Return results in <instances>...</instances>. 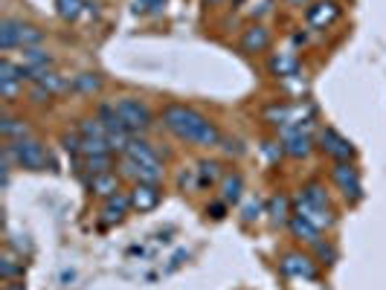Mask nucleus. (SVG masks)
Masks as SVG:
<instances>
[{
	"label": "nucleus",
	"mask_w": 386,
	"mask_h": 290,
	"mask_svg": "<svg viewBox=\"0 0 386 290\" xmlns=\"http://www.w3.org/2000/svg\"><path fill=\"white\" fill-rule=\"evenodd\" d=\"M82 143H85L82 133H64L62 137V145L67 148V154H82Z\"/></svg>",
	"instance_id": "nucleus-33"
},
{
	"label": "nucleus",
	"mask_w": 386,
	"mask_h": 290,
	"mask_svg": "<svg viewBox=\"0 0 386 290\" xmlns=\"http://www.w3.org/2000/svg\"><path fill=\"white\" fill-rule=\"evenodd\" d=\"M270 215H273V221L276 224H282V221H287V198H273L270 201Z\"/></svg>",
	"instance_id": "nucleus-31"
},
{
	"label": "nucleus",
	"mask_w": 386,
	"mask_h": 290,
	"mask_svg": "<svg viewBox=\"0 0 386 290\" xmlns=\"http://www.w3.org/2000/svg\"><path fill=\"white\" fill-rule=\"evenodd\" d=\"M337 15H340V9L331 3V0H320V3L308 6V12H305L308 24H311L314 29H325V27H331V24L337 21Z\"/></svg>",
	"instance_id": "nucleus-9"
},
{
	"label": "nucleus",
	"mask_w": 386,
	"mask_h": 290,
	"mask_svg": "<svg viewBox=\"0 0 386 290\" xmlns=\"http://www.w3.org/2000/svg\"><path fill=\"white\" fill-rule=\"evenodd\" d=\"M163 125L175 133L178 140L183 143H192V145H218L221 143V133L218 128L212 125L203 113H198L195 108H189V105H178V102H171L163 108Z\"/></svg>",
	"instance_id": "nucleus-1"
},
{
	"label": "nucleus",
	"mask_w": 386,
	"mask_h": 290,
	"mask_svg": "<svg viewBox=\"0 0 386 290\" xmlns=\"http://www.w3.org/2000/svg\"><path fill=\"white\" fill-rule=\"evenodd\" d=\"M299 195L305 198V201H311V203H320V206H328V201H325V191H322V186H317V183H308Z\"/></svg>",
	"instance_id": "nucleus-30"
},
{
	"label": "nucleus",
	"mask_w": 386,
	"mask_h": 290,
	"mask_svg": "<svg viewBox=\"0 0 386 290\" xmlns=\"http://www.w3.org/2000/svg\"><path fill=\"white\" fill-rule=\"evenodd\" d=\"M218 180H224V171H221V163L215 160H201L198 163V186H215Z\"/></svg>",
	"instance_id": "nucleus-19"
},
{
	"label": "nucleus",
	"mask_w": 386,
	"mask_h": 290,
	"mask_svg": "<svg viewBox=\"0 0 386 290\" xmlns=\"http://www.w3.org/2000/svg\"><path fill=\"white\" fill-rule=\"evenodd\" d=\"M21 85L24 82H12V79H0V93H3L6 102H15L17 93H21Z\"/></svg>",
	"instance_id": "nucleus-32"
},
{
	"label": "nucleus",
	"mask_w": 386,
	"mask_h": 290,
	"mask_svg": "<svg viewBox=\"0 0 386 290\" xmlns=\"http://www.w3.org/2000/svg\"><path fill=\"white\" fill-rule=\"evenodd\" d=\"M87 186H90V191L93 195H102V198H110V195H117L120 191V177L117 174H96V177H90L87 180Z\"/></svg>",
	"instance_id": "nucleus-16"
},
{
	"label": "nucleus",
	"mask_w": 386,
	"mask_h": 290,
	"mask_svg": "<svg viewBox=\"0 0 386 290\" xmlns=\"http://www.w3.org/2000/svg\"><path fill=\"white\" fill-rule=\"evenodd\" d=\"M270 70H273L276 75H296L299 64L294 55H273L270 58Z\"/></svg>",
	"instance_id": "nucleus-23"
},
{
	"label": "nucleus",
	"mask_w": 386,
	"mask_h": 290,
	"mask_svg": "<svg viewBox=\"0 0 386 290\" xmlns=\"http://www.w3.org/2000/svg\"><path fill=\"white\" fill-rule=\"evenodd\" d=\"M270 47V32L264 29V27H250V29H244V35H241V50L244 52H264Z\"/></svg>",
	"instance_id": "nucleus-13"
},
{
	"label": "nucleus",
	"mask_w": 386,
	"mask_h": 290,
	"mask_svg": "<svg viewBox=\"0 0 386 290\" xmlns=\"http://www.w3.org/2000/svg\"><path fill=\"white\" fill-rule=\"evenodd\" d=\"M113 105H117V110H120V116H122V122H125V128H128L131 133H143V131L151 128L154 116H151V110H148L140 99H117Z\"/></svg>",
	"instance_id": "nucleus-3"
},
{
	"label": "nucleus",
	"mask_w": 386,
	"mask_h": 290,
	"mask_svg": "<svg viewBox=\"0 0 386 290\" xmlns=\"http://www.w3.org/2000/svg\"><path fill=\"white\" fill-rule=\"evenodd\" d=\"M320 143H322V151L328 154V157H334L337 163H345L355 154V145L343 137V133H337L334 128H325L320 133Z\"/></svg>",
	"instance_id": "nucleus-5"
},
{
	"label": "nucleus",
	"mask_w": 386,
	"mask_h": 290,
	"mask_svg": "<svg viewBox=\"0 0 386 290\" xmlns=\"http://www.w3.org/2000/svg\"><path fill=\"white\" fill-rule=\"evenodd\" d=\"M0 133L6 137V143H17V140H29L32 131L24 119H12V116H3L0 119Z\"/></svg>",
	"instance_id": "nucleus-14"
},
{
	"label": "nucleus",
	"mask_w": 386,
	"mask_h": 290,
	"mask_svg": "<svg viewBox=\"0 0 386 290\" xmlns=\"http://www.w3.org/2000/svg\"><path fill=\"white\" fill-rule=\"evenodd\" d=\"M331 177L337 180V186L345 191V198H360V177H357V168L349 163H337L331 168Z\"/></svg>",
	"instance_id": "nucleus-7"
},
{
	"label": "nucleus",
	"mask_w": 386,
	"mask_h": 290,
	"mask_svg": "<svg viewBox=\"0 0 386 290\" xmlns=\"http://www.w3.org/2000/svg\"><path fill=\"white\" fill-rule=\"evenodd\" d=\"M24 61H27V67H29V70H38V67H52V55H50V52H44L41 47H29V50H24Z\"/></svg>",
	"instance_id": "nucleus-22"
},
{
	"label": "nucleus",
	"mask_w": 386,
	"mask_h": 290,
	"mask_svg": "<svg viewBox=\"0 0 386 290\" xmlns=\"http://www.w3.org/2000/svg\"><path fill=\"white\" fill-rule=\"evenodd\" d=\"M287 3H291V6H305L308 0H287Z\"/></svg>",
	"instance_id": "nucleus-37"
},
{
	"label": "nucleus",
	"mask_w": 386,
	"mask_h": 290,
	"mask_svg": "<svg viewBox=\"0 0 386 290\" xmlns=\"http://www.w3.org/2000/svg\"><path fill=\"white\" fill-rule=\"evenodd\" d=\"M85 168L90 171V177L108 174L110 171V154H90V157H85Z\"/></svg>",
	"instance_id": "nucleus-27"
},
{
	"label": "nucleus",
	"mask_w": 386,
	"mask_h": 290,
	"mask_svg": "<svg viewBox=\"0 0 386 290\" xmlns=\"http://www.w3.org/2000/svg\"><path fill=\"white\" fill-rule=\"evenodd\" d=\"M287 224H291V232H294L296 238H302V241H308V244H320V229H317L314 224H308V221L299 218V215H294Z\"/></svg>",
	"instance_id": "nucleus-20"
},
{
	"label": "nucleus",
	"mask_w": 386,
	"mask_h": 290,
	"mask_svg": "<svg viewBox=\"0 0 386 290\" xmlns=\"http://www.w3.org/2000/svg\"><path fill=\"white\" fill-rule=\"evenodd\" d=\"M282 151L291 154V157H308L311 154V137L302 131V125L282 128Z\"/></svg>",
	"instance_id": "nucleus-4"
},
{
	"label": "nucleus",
	"mask_w": 386,
	"mask_h": 290,
	"mask_svg": "<svg viewBox=\"0 0 386 290\" xmlns=\"http://www.w3.org/2000/svg\"><path fill=\"white\" fill-rule=\"evenodd\" d=\"M253 218H259V203H247V209H244V221H253Z\"/></svg>",
	"instance_id": "nucleus-35"
},
{
	"label": "nucleus",
	"mask_w": 386,
	"mask_h": 290,
	"mask_svg": "<svg viewBox=\"0 0 386 290\" xmlns=\"http://www.w3.org/2000/svg\"><path fill=\"white\" fill-rule=\"evenodd\" d=\"M96 119H99L108 128V133H122V131H128L125 122H122V116H120V110H117V105H99V110H96Z\"/></svg>",
	"instance_id": "nucleus-15"
},
{
	"label": "nucleus",
	"mask_w": 386,
	"mask_h": 290,
	"mask_svg": "<svg viewBox=\"0 0 386 290\" xmlns=\"http://www.w3.org/2000/svg\"><path fill=\"white\" fill-rule=\"evenodd\" d=\"M157 203H160V189H157V183H137V186H134V191H131V209L151 212Z\"/></svg>",
	"instance_id": "nucleus-8"
},
{
	"label": "nucleus",
	"mask_w": 386,
	"mask_h": 290,
	"mask_svg": "<svg viewBox=\"0 0 386 290\" xmlns=\"http://www.w3.org/2000/svg\"><path fill=\"white\" fill-rule=\"evenodd\" d=\"M55 6H59V17L64 21H76V17L82 15V0H55Z\"/></svg>",
	"instance_id": "nucleus-28"
},
{
	"label": "nucleus",
	"mask_w": 386,
	"mask_h": 290,
	"mask_svg": "<svg viewBox=\"0 0 386 290\" xmlns=\"http://www.w3.org/2000/svg\"><path fill=\"white\" fill-rule=\"evenodd\" d=\"M102 87V79L96 73H79L73 79V90H79V93H96Z\"/></svg>",
	"instance_id": "nucleus-26"
},
{
	"label": "nucleus",
	"mask_w": 386,
	"mask_h": 290,
	"mask_svg": "<svg viewBox=\"0 0 386 290\" xmlns=\"http://www.w3.org/2000/svg\"><path fill=\"white\" fill-rule=\"evenodd\" d=\"M294 206H296V215H299V218H305L308 224H314L317 229H322V226H331V224H334V218H331V209H328V206H320V203H311V201H305L302 195L294 201Z\"/></svg>",
	"instance_id": "nucleus-6"
},
{
	"label": "nucleus",
	"mask_w": 386,
	"mask_h": 290,
	"mask_svg": "<svg viewBox=\"0 0 386 290\" xmlns=\"http://www.w3.org/2000/svg\"><path fill=\"white\" fill-rule=\"evenodd\" d=\"M241 191H244L241 174H236V171L224 174V180H221V201L224 203H238L241 201Z\"/></svg>",
	"instance_id": "nucleus-17"
},
{
	"label": "nucleus",
	"mask_w": 386,
	"mask_h": 290,
	"mask_svg": "<svg viewBox=\"0 0 386 290\" xmlns=\"http://www.w3.org/2000/svg\"><path fill=\"white\" fill-rule=\"evenodd\" d=\"M131 209V195H122V191H117V195H110L108 203H105V221L113 224V221H122V215Z\"/></svg>",
	"instance_id": "nucleus-18"
},
{
	"label": "nucleus",
	"mask_w": 386,
	"mask_h": 290,
	"mask_svg": "<svg viewBox=\"0 0 386 290\" xmlns=\"http://www.w3.org/2000/svg\"><path fill=\"white\" fill-rule=\"evenodd\" d=\"M50 90L44 87V85H32V90H29V99L35 102V105H44V102H50Z\"/></svg>",
	"instance_id": "nucleus-34"
},
{
	"label": "nucleus",
	"mask_w": 386,
	"mask_h": 290,
	"mask_svg": "<svg viewBox=\"0 0 386 290\" xmlns=\"http://www.w3.org/2000/svg\"><path fill=\"white\" fill-rule=\"evenodd\" d=\"M125 154H128V157L137 160L140 166H163V163H160V157H157V151H154L145 140H137V137H131V143H128Z\"/></svg>",
	"instance_id": "nucleus-12"
},
{
	"label": "nucleus",
	"mask_w": 386,
	"mask_h": 290,
	"mask_svg": "<svg viewBox=\"0 0 386 290\" xmlns=\"http://www.w3.org/2000/svg\"><path fill=\"white\" fill-rule=\"evenodd\" d=\"M282 273L287 276H296V279H314L317 270H314V261L302 256V253H287L282 259Z\"/></svg>",
	"instance_id": "nucleus-10"
},
{
	"label": "nucleus",
	"mask_w": 386,
	"mask_h": 290,
	"mask_svg": "<svg viewBox=\"0 0 386 290\" xmlns=\"http://www.w3.org/2000/svg\"><path fill=\"white\" fill-rule=\"evenodd\" d=\"M17 38H21V21H0V47L3 50H15L17 47Z\"/></svg>",
	"instance_id": "nucleus-21"
},
{
	"label": "nucleus",
	"mask_w": 386,
	"mask_h": 290,
	"mask_svg": "<svg viewBox=\"0 0 386 290\" xmlns=\"http://www.w3.org/2000/svg\"><path fill=\"white\" fill-rule=\"evenodd\" d=\"M0 273H3L6 282L17 279V276H24V261H15L12 256H6L3 261H0Z\"/></svg>",
	"instance_id": "nucleus-29"
},
{
	"label": "nucleus",
	"mask_w": 386,
	"mask_h": 290,
	"mask_svg": "<svg viewBox=\"0 0 386 290\" xmlns=\"http://www.w3.org/2000/svg\"><path fill=\"white\" fill-rule=\"evenodd\" d=\"M29 79H32L35 85H44L50 93H64V90L73 87V85L64 82V75H59V73L50 70V67H38V70H32V73H29Z\"/></svg>",
	"instance_id": "nucleus-11"
},
{
	"label": "nucleus",
	"mask_w": 386,
	"mask_h": 290,
	"mask_svg": "<svg viewBox=\"0 0 386 290\" xmlns=\"http://www.w3.org/2000/svg\"><path fill=\"white\" fill-rule=\"evenodd\" d=\"M3 157H9L15 166L29 168V171H47V168L55 166L52 154L38 140H32V137L29 140H17V143H6Z\"/></svg>",
	"instance_id": "nucleus-2"
},
{
	"label": "nucleus",
	"mask_w": 386,
	"mask_h": 290,
	"mask_svg": "<svg viewBox=\"0 0 386 290\" xmlns=\"http://www.w3.org/2000/svg\"><path fill=\"white\" fill-rule=\"evenodd\" d=\"M209 212H212V218H224V203H212Z\"/></svg>",
	"instance_id": "nucleus-36"
},
{
	"label": "nucleus",
	"mask_w": 386,
	"mask_h": 290,
	"mask_svg": "<svg viewBox=\"0 0 386 290\" xmlns=\"http://www.w3.org/2000/svg\"><path fill=\"white\" fill-rule=\"evenodd\" d=\"M6 290H24V284H15V282H9V287Z\"/></svg>",
	"instance_id": "nucleus-38"
},
{
	"label": "nucleus",
	"mask_w": 386,
	"mask_h": 290,
	"mask_svg": "<svg viewBox=\"0 0 386 290\" xmlns=\"http://www.w3.org/2000/svg\"><path fill=\"white\" fill-rule=\"evenodd\" d=\"M79 133L85 140H108V128L99 119H82L79 122Z\"/></svg>",
	"instance_id": "nucleus-25"
},
{
	"label": "nucleus",
	"mask_w": 386,
	"mask_h": 290,
	"mask_svg": "<svg viewBox=\"0 0 386 290\" xmlns=\"http://www.w3.org/2000/svg\"><path fill=\"white\" fill-rule=\"evenodd\" d=\"M29 67L24 64V67H17L15 61H9V58H3L0 61V79H12V82H24V79H29Z\"/></svg>",
	"instance_id": "nucleus-24"
},
{
	"label": "nucleus",
	"mask_w": 386,
	"mask_h": 290,
	"mask_svg": "<svg viewBox=\"0 0 386 290\" xmlns=\"http://www.w3.org/2000/svg\"><path fill=\"white\" fill-rule=\"evenodd\" d=\"M206 3H209V6H215V3H221V0H206Z\"/></svg>",
	"instance_id": "nucleus-39"
}]
</instances>
